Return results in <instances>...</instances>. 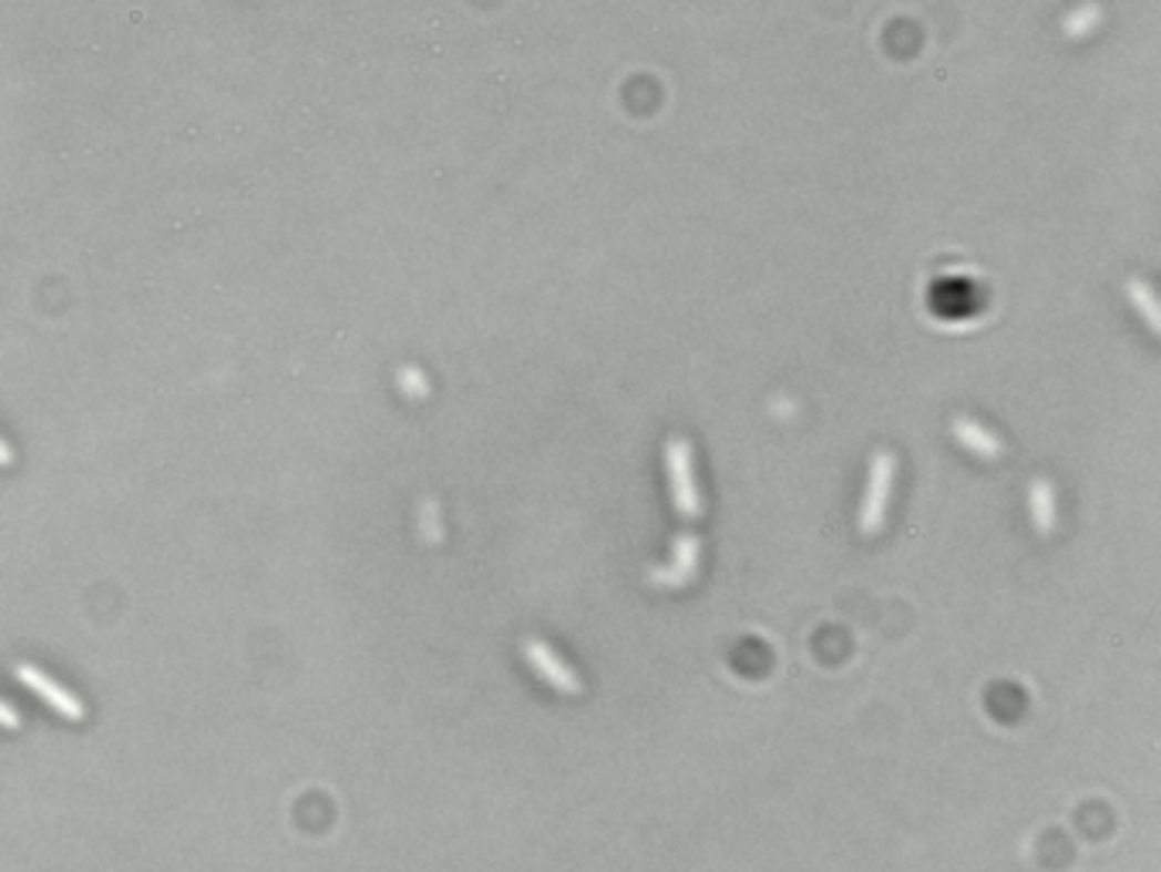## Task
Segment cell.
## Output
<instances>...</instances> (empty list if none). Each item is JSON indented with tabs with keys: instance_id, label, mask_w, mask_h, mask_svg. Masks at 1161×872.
Wrapping results in <instances>:
<instances>
[{
	"instance_id": "obj_8",
	"label": "cell",
	"mask_w": 1161,
	"mask_h": 872,
	"mask_svg": "<svg viewBox=\"0 0 1161 872\" xmlns=\"http://www.w3.org/2000/svg\"><path fill=\"white\" fill-rule=\"evenodd\" d=\"M1128 297H1131V304L1144 314V320H1148V328L1158 335L1161 331V320H1158V304H1154V294H1151V287L1144 284V280H1128Z\"/></svg>"
},
{
	"instance_id": "obj_1",
	"label": "cell",
	"mask_w": 1161,
	"mask_h": 872,
	"mask_svg": "<svg viewBox=\"0 0 1161 872\" xmlns=\"http://www.w3.org/2000/svg\"><path fill=\"white\" fill-rule=\"evenodd\" d=\"M893 478H896V456L890 450H879L872 456L869 468V481H865V494H862V509H859V529L862 535H875L886 522V509H890V494H893Z\"/></svg>"
},
{
	"instance_id": "obj_9",
	"label": "cell",
	"mask_w": 1161,
	"mask_h": 872,
	"mask_svg": "<svg viewBox=\"0 0 1161 872\" xmlns=\"http://www.w3.org/2000/svg\"><path fill=\"white\" fill-rule=\"evenodd\" d=\"M1097 21H1100V4H1093V0H1090V4L1077 8L1070 18L1062 21V31L1070 34V38H1080V34H1087Z\"/></svg>"
},
{
	"instance_id": "obj_7",
	"label": "cell",
	"mask_w": 1161,
	"mask_h": 872,
	"mask_svg": "<svg viewBox=\"0 0 1161 872\" xmlns=\"http://www.w3.org/2000/svg\"><path fill=\"white\" fill-rule=\"evenodd\" d=\"M1029 512H1032V522H1036V532L1039 535H1049L1052 525H1056V497H1052V484L1036 478L1029 484Z\"/></svg>"
},
{
	"instance_id": "obj_3",
	"label": "cell",
	"mask_w": 1161,
	"mask_h": 872,
	"mask_svg": "<svg viewBox=\"0 0 1161 872\" xmlns=\"http://www.w3.org/2000/svg\"><path fill=\"white\" fill-rule=\"evenodd\" d=\"M522 652H525V658H528V665L555 688V693H566V696H576V693H583V681H579V675L559 658V655H555L548 645H545V640H538V637H525L522 640Z\"/></svg>"
},
{
	"instance_id": "obj_10",
	"label": "cell",
	"mask_w": 1161,
	"mask_h": 872,
	"mask_svg": "<svg viewBox=\"0 0 1161 872\" xmlns=\"http://www.w3.org/2000/svg\"><path fill=\"white\" fill-rule=\"evenodd\" d=\"M402 386H405V392H415V396H427V382H423V376L420 372H412V369H405L402 376Z\"/></svg>"
},
{
	"instance_id": "obj_12",
	"label": "cell",
	"mask_w": 1161,
	"mask_h": 872,
	"mask_svg": "<svg viewBox=\"0 0 1161 872\" xmlns=\"http://www.w3.org/2000/svg\"><path fill=\"white\" fill-rule=\"evenodd\" d=\"M11 461H14V450L4 443V437H0V468H8Z\"/></svg>"
},
{
	"instance_id": "obj_2",
	"label": "cell",
	"mask_w": 1161,
	"mask_h": 872,
	"mask_svg": "<svg viewBox=\"0 0 1161 872\" xmlns=\"http://www.w3.org/2000/svg\"><path fill=\"white\" fill-rule=\"evenodd\" d=\"M665 468H668V484H671V501L681 519H699L702 515V497L691 478V443L685 437H671L665 443Z\"/></svg>"
},
{
	"instance_id": "obj_6",
	"label": "cell",
	"mask_w": 1161,
	"mask_h": 872,
	"mask_svg": "<svg viewBox=\"0 0 1161 872\" xmlns=\"http://www.w3.org/2000/svg\"><path fill=\"white\" fill-rule=\"evenodd\" d=\"M951 430H954V437L960 440V447H967L970 453L985 456V461H995V456H1001V443H998V437H992L985 427H978L974 420L957 417V420L951 423Z\"/></svg>"
},
{
	"instance_id": "obj_5",
	"label": "cell",
	"mask_w": 1161,
	"mask_h": 872,
	"mask_svg": "<svg viewBox=\"0 0 1161 872\" xmlns=\"http://www.w3.org/2000/svg\"><path fill=\"white\" fill-rule=\"evenodd\" d=\"M695 570H699V538L681 532L671 545V563L668 566H655L651 570V579L658 586H685Z\"/></svg>"
},
{
	"instance_id": "obj_11",
	"label": "cell",
	"mask_w": 1161,
	"mask_h": 872,
	"mask_svg": "<svg viewBox=\"0 0 1161 872\" xmlns=\"http://www.w3.org/2000/svg\"><path fill=\"white\" fill-rule=\"evenodd\" d=\"M0 726H4V729H21V716L8 702H0Z\"/></svg>"
},
{
	"instance_id": "obj_4",
	"label": "cell",
	"mask_w": 1161,
	"mask_h": 872,
	"mask_svg": "<svg viewBox=\"0 0 1161 872\" xmlns=\"http://www.w3.org/2000/svg\"><path fill=\"white\" fill-rule=\"evenodd\" d=\"M14 675H18V681L21 685H28L31 688V693L38 696V699H44V702H49L59 716H65V719H72V722H79V719H85V706L69 693V688L65 685H59L55 678H49V675H44L41 668H34V665H18L14 668Z\"/></svg>"
}]
</instances>
